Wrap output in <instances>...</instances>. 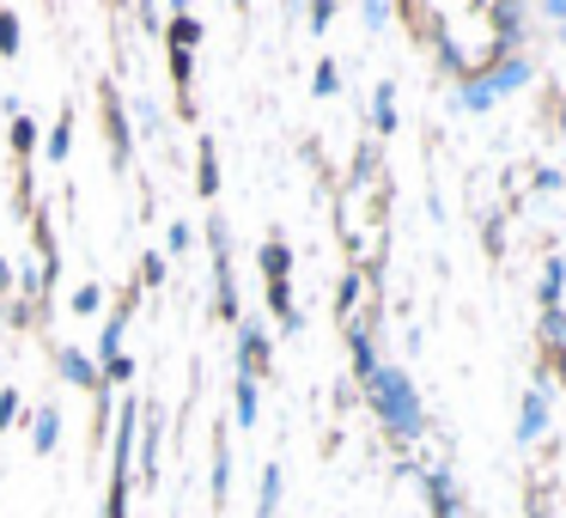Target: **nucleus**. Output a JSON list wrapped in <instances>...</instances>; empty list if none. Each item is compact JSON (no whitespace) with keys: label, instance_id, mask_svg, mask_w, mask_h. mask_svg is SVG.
I'll return each mask as SVG.
<instances>
[{"label":"nucleus","instance_id":"0eeeda50","mask_svg":"<svg viewBox=\"0 0 566 518\" xmlns=\"http://www.w3.org/2000/svg\"><path fill=\"white\" fill-rule=\"evenodd\" d=\"M31 445H38V452H55V408H43V415H38V439H31Z\"/></svg>","mask_w":566,"mask_h":518},{"label":"nucleus","instance_id":"dca6fc26","mask_svg":"<svg viewBox=\"0 0 566 518\" xmlns=\"http://www.w3.org/2000/svg\"><path fill=\"white\" fill-rule=\"evenodd\" d=\"M0 287H7V262H0Z\"/></svg>","mask_w":566,"mask_h":518},{"label":"nucleus","instance_id":"f257e3e1","mask_svg":"<svg viewBox=\"0 0 566 518\" xmlns=\"http://www.w3.org/2000/svg\"><path fill=\"white\" fill-rule=\"evenodd\" d=\"M366 384H371V403H378L384 427L402 433V439H415V433H420V396H415V384H408L402 372H390V366H378Z\"/></svg>","mask_w":566,"mask_h":518},{"label":"nucleus","instance_id":"423d86ee","mask_svg":"<svg viewBox=\"0 0 566 518\" xmlns=\"http://www.w3.org/2000/svg\"><path fill=\"white\" fill-rule=\"evenodd\" d=\"M238 421L256 427V379H238Z\"/></svg>","mask_w":566,"mask_h":518},{"label":"nucleus","instance_id":"1a4fd4ad","mask_svg":"<svg viewBox=\"0 0 566 518\" xmlns=\"http://www.w3.org/2000/svg\"><path fill=\"white\" fill-rule=\"evenodd\" d=\"M196 38H201V25H189V19H177V25H171V43H177V55H184Z\"/></svg>","mask_w":566,"mask_h":518},{"label":"nucleus","instance_id":"f8f14e48","mask_svg":"<svg viewBox=\"0 0 566 518\" xmlns=\"http://www.w3.org/2000/svg\"><path fill=\"white\" fill-rule=\"evenodd\" d=\"M262 262H269V274H274V281L286 274V250H281V245H269V250H262Z\"/></svg>","mask_w":566,"mask_h":518},{"label":"nucleus","instance_id":"ddd939ff","mask_svg":"<svg viewBox=\"0 0 566 518\" xmlns=\"http://www.w3.org/2000/svg\"><path fill=\"white\" fill-rule=\"evenodd\" d=\"M13 415H19V396L7 391V396H0V427H13Z\"/></svg>","mask_w":566,"mask_h":518},{"label":"nucleus","instance_id":"9d476101","mask_svg":"<svg viewBox=\"0 0 566 518\" xmlns=\"http://www.w3.org/2000/svg\"><path fill=\"white\" fill-rule=\"evenodd\" d=\"M62 372H67V379H74V384H92V366H86V360H80V354H62Z\"/></svg>","mask_w":566,"mask_h":518},{"label":"nucleus","instance_id":"9b49d317","mask_svg":"<svg viewBox=\"0 0 566 518\" xmlns=\"http://www.w3.org/2000/svg\"><path fill=\"white\" fill-rule=\"evenodd\" d=\"M213 184H220V172H213V147L201 153V196H213Z\"/></svg>","mask_w":566,"mask_h":518},{"label":"nucleus","instance_id":"4468645a","mask_svg":"<svg viewBox=\"0 0 566 518\" xmlns=\"http://www.w3.org/2000/svg\"><path fill=\"white\" fill-rule=\"evenodd\" d=\"M384 13H390V0H366V19H371V25H384Z\"/></svg>","mask_w":566,"mask_h":518},{"label":"nucleus","instance_id":"a211bd4d","mask_svg":"<svg viewBox=\"0 0 566 518\" xmlns=\"http://www.w3.org/2000/svg\"><path fill=\"white\" fill-rule=\"evenodd\" d=\"M238 7H244V0H238Z\"/></svg>","mask_w":566,"mask_h":518},{"label":"nucleus","instance_id":"f03ea898","mask_svg":"<svg viewBox=\"0 0 566 518\" xmlns=\"http://www.w3.org/2000/svg\"><path fill=\"white\" fill-rule=\"evenodd\" d=\"M530 74V68L524 62H512V68H505V74H488V80H475V86H469V111H481V104H493V99H500V92H512L517 86V80H524Z\"/></svg>","mask_w":566,"mask_h":518},{"label":"nucleus","instance_id":"2eb2a0df","mask_svg":"<svg viewBox=\"0 0 566 518\" xmlns=\"http://www.w3.org/2000/svg\"><path fill=\"white\" fill-rule=\"evenodd\" d=\"M548 13H554V19H566V0H548Z\"/></svg>","mask_w":566,"mask_h":518},{"label":"nucleus","instance_id":"20e7f679","mask_svg":"<svg viewBox=\"0 0 566 518\" xmlns=\"http://www.w3.org/2000/svg\"><path fill=\"white\" fill-rule=\"evenodd\" d=\"M281 506V469H262V500H256V518H274Z\"/></svg>","mask_w":566,"mask_h":518},{"label":"nucleus","instance_id":"6e6552de","mask_svg":"<svg viewBox=\"0 0 566 518\" xmlns=\"http://www.w3.org/2000/svg\"><path fill=\"white\" fill-rule=\"evenodd\" d=\"M13 50H19V19L0 13V55H13Z\"/></svg>","mask_w":566,"mask_h":518},{"label":"nucleus","instance_id":"7ed1b4c3","mask_svg":"<svg viewBox=\"0 0 566 518\" xmlns=\"http://www.w3.org/2000/svg\"><path fill=\"white\" fill-rule=\"evenodd\" d=\"M104 135H111L116 165H123V159H128V128H123V116H116V99H104Z\"/></svg>","mask_w":566,"mask_h":518},{"label":"nucleus","instance_id":"39448f33","mask_svg":"<svg viewBox=\"0 0 566 518\" xmlns=\"http://www.w3.org/2000/svg\"><path fill=\"white\" fill-rule=\"evenodd\" d=\"M542 421H548V403H542V391H530L524 396V439H536Z\"/></svg>","mask_w":566,"mask_h":518},{"label":"nucleus","instance_id":"f3484780","mask_svg":"<svg viewBox=\"0 0 566 518\" xmlns=\"http://www.w3.org/2000/svg\"><path fill=\"white\" fill-rule=\"evenodd\" d=\"M560 123H566V111H560Z\"/></svg>","mask_w":566,"mask_h":518}]
</instances>
